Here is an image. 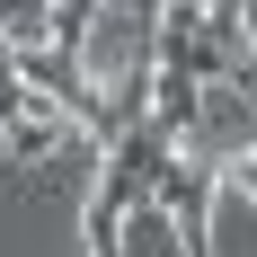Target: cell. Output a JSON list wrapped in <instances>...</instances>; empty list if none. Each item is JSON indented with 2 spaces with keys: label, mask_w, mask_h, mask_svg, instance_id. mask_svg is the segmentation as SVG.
I'll use <instances>...</instances> for the list:
<instances>
[{
  "label": "cell",
  "mask_w": 257,
  "mask_h": 257,
  "mask_svg": "<svg viewBox=\"0 0 257 257\" xmlns=\"http://www.w3.org/2000/svg\"><path fill=\"white\" fill-rule=\"evenodd\" d=\"M195 115H204L195 133H213V151H248L257 142V115H248L239 89H195Z\"/></svg>",
  "instance_id": "6da1fadb"
}]
</instances>
